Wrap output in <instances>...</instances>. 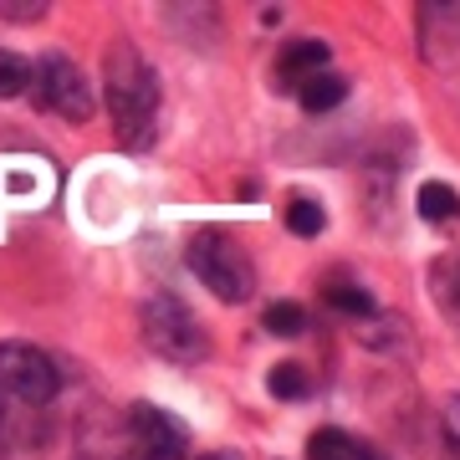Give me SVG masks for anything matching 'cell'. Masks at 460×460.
I'll return each mask as SVG.
<instances>
[{
    "mask_svg": "<svg viewBox=\"0 0 460 460\" xmlns=\"http://www.w3.org/2000/svg\"><path fill=\"white\" fill-rule=\"evenodd\" d=\"M343 98H348V77H343V72H323V77H313V83L296 93L302 113H332Z\"/></svg>",
    "mask_w": 460,
    "mask_h": 460,
    "instance_id": "obj_9",
    "label": "cell"
},
{
    "mask_svg": "<svg viewBox=\"0 0 460 460\" xmlns=\"http://www.w3.org/2000/svg\"><path fill=\"white\" fill-rule=\"evenodd\" d=\"M328 41H317V36H296V41H287L281 47V57H277V83H281V93H302V87L313 83V77H323V72H332L328 66Z\"/></svg>",
    "mask_w": 460,
    "mask_h": 460,
    "instance_id": "obj_7",
    "label": "cell"
},
{
    "mask_svg": "<svg viewBox=\"0 0 460 460\" xmlns=\"http://www.w3.org/2000/svg\"><path fill=\"white\" fill-rule=\"evenodd\" d=\"M199 460H241V456H230V450H215V456H199Z\"/></svg>",
    "mask_w": 460,
    "mask_h": 460,
    "instance_id": "obj_20",
    "label": "cell"
},
{
    "mask_svg": "<svg viewBox=\"0 0 460 460\" xmlns=\"http://www.w3.org/2000/svg\"><path fill=\"white\" fill-rule=\"evenodd\" d=\"M31 83H36V66L26 62V57H16V51L0 47V102L31 93Z\"/></svg>",
    "mask_w": 460,
    "mask_h": 460,
    "instance_id": "obj_11",
    "label": "cell"
},
{
    "mask_svg": "<svg viewBox=\"0 0 460 460\" xmlns=\"http://www.w3.org/2000/svg\"><path fill=\"white\" fill-rule=\"evenodd\" d=\"M281 220H287V230H292V235H302V241H313V235H323V230H328V210H323L317 199H307V195L287 199Z\"/></svg>",
    "mask_w": 460,
    "mask_h": 460,
    "instance_id": "obj_10",
    "label": "cell"
},
{
    "mask_svg": "<svg viewBox=\"0 0 460 460\" xmlns=\"http://www.w3.org/2000/svg\"><path fill=\"white\" fill-rule=\"evenodd\" d=\"M77 460H133V456H118V450H108V445H83Z\"/></svg>",
    "mask_w": 460,
    "mask_h": 460,
    "instance_id": "obj_18",
    "label": "cell"
},
{
    "mask_svg": "<svg viewBox=\"0 0 460 460\" xmlns=\"http://www.w3.org/2000/svg\"><path fill=\"white\" fill-rule=\"evenodd\" d=\"M414 210H420V220L425 226H460V195L450 190L445 180H425L420 190H414Z\"/></svg>",
    "mask_w": 460,
    "mask_h": 460,
    "instance_id": "obj_8",
    "label": "cell"
},
{
    "mask_svg": "<svg viewBox=\"0 0 460 460\" xmlns=\"http://www.w3.org/2000/svg\"><path fill=\"white\" fill-rule=\"evenodd\" d=\"M307 460H358V440H348L343 429H313L307 435Z\"/></svg>",
    "mask_w": 460,
    "mask_h": 460,
    "instance_id": "obj_12",
    "label": "cell"
},
{
    "mask_svg": "<svg viewBox=\"0 0 460 460\" xmlns=\"http://www.w3.org/2000/svg\"><path fill=\"white\" fill-rule=\"evenodd\" d=\"M440 429H445V440L460 445V394H450L440 404Z\"/></svg>",
    "mask_w": 460,
    "mask_h": 460,
    "instance_id": "obj_16",
    "label": "cell"
},
{
    "mask_svg": "<svg viewBox=\"0 0 460 460\" xmlns=\"http://www.w3.org/2000/svg\"><path fill=\"white\" fill-rule=\"evenodd\" d=\"M123 440H128L133 460H184L190 456V429L180 425V414H169L164 404L138 399L123 420Z\"/></svg>",
    "mask_w": 460,
    "mask_h": 460,
    "instance_id": "obj_6",
    "label": "cell"
},
{
    "mask_svg": "<svg viewBox=\"0 0 460 460\" xmlns=\"http://www.w3.org/2000/svg\"><path fill=\"white\" fill-rule=\"evenodd\" d=\"M0 16H11V21H41V16H47V5H26V0H11V5H0Z\"/></svg>",
    "mask_w": 460,
    "mask_h": 460,
    "instance_id": "obj_17",
    "label": "cell"
},
{
    "mask_svg": "<svg viewBox=\"0 0 460 460\" xmlns=\"http://www.w3.org/2000/svg\"><path fill=\"white\" fill-rule=\"evenodd\" d=\"M328 302L338 307V313H348V317H374V296L363 292V287H348V281H332Z\"/></svg>",
    "mask_w": 460,
    "mask_h": 460,
    "instance_id": "obj_15",
    "label": "cell"
},
{
    "mask_svg": "<svg viewBox=\"0 0 460 460\" xmlns=\"http://www.w3.org/2000/svg\"><path fill=\"white\" fill-rule=\"evenodd\" d=\"M102 98H108V113H113V133L118 144L144 154L159 133V108H164V83L159 72L138 57V47L118 41L102 62Z\"/></svg>",
    "mask_w": 460,
    "mask_h": 460,
    "instance_id": "obj_1",
    "label": "cell"
},
{
    "mask_svg": "<svg viewBox=\"0 0 460 460\" xmlns=\"http://www.w3.org/2000/svg\"><path fill=\"white\" fill-rule=\"evenodd\" d=\"M0 389L31 410H47L62 394V368L36 343H0Z\"/></svg>",
    "mask_w": 460,
    "mask_h": 460,
    "instance_id": "obj_4",
    "label": "cell"
},
{
    "mask_svg": "<svg viewBox=\"0 0 460 460\" xmlns=\"http://www.w3.org/2000/svg\"><path fill=\"white\" fill-rule=\"evenodd\" d=\"M0 435H5V404H0Z\"/></svg>",
    "mask_w": 460,
    "mask_h": 460,
    "instance_id": "obj_21",
    "label": "cell"
},
{
    "mask_svg": "<svg viewBox=\"0 0 460 460\" xmlns=\"http://www.w3.org/2000/svg\"><path fill=\"white\" fill-rule=\"evenodd\" d=\"M31 102L36 108H47V113L66 118V123H87L98 98H93V83L83 77V66L62 57V51H51L36 62V83H31Z\"/></svg>",
    "mask_w": 460,
    "mask_h": 460,
    "instance_id": "obj_5",
    "label": "cell"
},
{
    "mask_svg": "<svg viewBox=\"0 0 460 460\" xmlns=\"http://www.w3.org/2000/svg\"><path fill=\"white\" fill-rule=\"evenodd\" d=\"M184 266L199 277L205 292H215L220 302H251L256 296V261L246 256V246L220 226H205L190 235V246H184Z\"/></svg>",
    "mask_w": 460,
    "mask_h": 460,
    "instance_id": "obj_2",
    "label": "cell"
},
{
    "mask_svg": "<svg viewBox=\"0 0 460 460\" xmlns=\"http://www.w3.org/2000/svg\"><path fill=\"white\" fill-rule=\"evenodd\" d=\"M261 328L271 338H302L307 332V307H296V302H271L261 317Z\"/></svg>",
    "mask_w": 460,
    "mask_h": 460,
    "instance_id": "obj_14",
    "label": "cell"
},
{
    "mask_svg": "<svg viewBox=\"0 0 460 460\" xmlns=\"http://www.w3.org/2000/svg\"><path fill=\"white\" fill-rule=\"evenodd\" d=\"M358 460H389L384 450H374V445H358Z\"/></svg>",
    "mask_w": 460,
    "mask_h": 460,
    "instance_id": "obj_19",
    "label": "cell"
},
{
    "mask_svg": "<svg viewBox=\"0 0 460 460\" xmlns=\"http://www.w3.org/2000/svg\"><path fill=\"white\" fill-rule=\"evenodd\" d=\"M138 332H144V343L154 348L159 358L184 363V368L210 353V338L199 328V317L190 313L174 292H154L144 307H138Z\"/></svg>",
    "mask_w": 460,
    "mask_h": 460,
    "instance_id": "obj_3",
    "label": "cell"
},
{
    "mask_svg": "<svg viewBox=\"0 0 460 460\" xmlns=\"http://www.w3.org/2000/svg\"><path fill=\"white\" fill-rule=\"evenodd\" d=\"M266 389H271V399H307L313 394V378H307L302 363H277L266 374Z\"/></svg>",
    "mask_w": 460,
    "mask_h": 460,
    "instance_id": "obj_13",
    "label": "cell"
}]
</instances>
